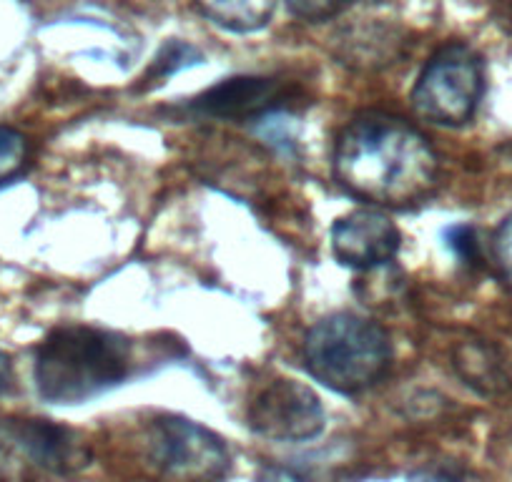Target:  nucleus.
Listing matches in <instances>:
<instances>
[{"mask_svg":"<svg viewBox=\"0 0 512 482\" xmlns=\"http://www.w3.org/2000/svg\"><path fill=\"white\" fill-rule=\"evenodd\" d=\"M437 151L417 126L382 111L359 113L334 146V176L354 199L410 206L437 184Z\"/></svg>","mask_w":512,"mask_h":482,"instance_id":"obj_1","label":"nucleus"},{"mask_svg":"<svg viewBox=\"0 0 512 482\" xmlns=\"http://www.w3.org/2000/svg\"><path fill=\"white\" fill-rule=\"evenodd\" d=\"M134 372V344L123 334L88 324H68L36 349L38 395L53 405H81L121 385Z\"/></svg>","mask_w":512,"mask_h":482,"instance_id":"obj_2","label":"nucleus"},{"mask_svg":"<svg viewBox=\"0 0 512 482\" xmlns=\"http://www.w3.org/2000/svg\"><path fill=\"white\" fill-rule=\"evenodd\" d=\"M304 367L324 387L357 395L377 385L392 365V342L377 322L352 312L329 314L307 332Z\"/></svg>","mask_w":512,"mask_h":482,"instance_id":"obj_3","label":"nucleus"},{"mask_svg":"<svg viewBox=\"0 0 512 482\" xmlns=\"http://www.w3.org/2000/svg\"><path fill=\"white\" fill-rule=\"evenodd\" d=\"M485 93V66L467 43H447L422 68L412 91L417 116L440 126H462Z\"/></svg>","mask_w":512,"mask_h":482,"instance_id":"obj_4","label":"nucleus"},{"mask_svg":"<svg viewBox=\"0 0 512 482\" xmlns=\"http://www.w3.org/2000/svg\"><path fill=\"white\" fill-rule=\"evenodd\" d=\"M86 462V447L68 427L48 420L0 417V477L68 475Z\"/></svg>","mask_w":512,"mask_h":482,"instance_id":"obj_5","label":"nucleus"},{"mask_svg":"<svg viewBox=\"0 0 512 482\" xmlns=\"http://www.w3.org/2000/svg\"><path fill=\"white\" fill-rule=\"evenodd\" d=\"M149 455L164 475L181 480H219L231 467L224 440L199 422L179 415H161L154 420Z\"/></svg>","mask_w":512,"mask_h":482,"instance_id":"obj_6","label":"nucleus"},{"mask_svg":"<svg viewBox=\"0 0 512 482\" xmlns=\"http://www.w3.org/2000/svg\"><path fill=\"white\" fill-rule=\"evenodd\" d=\"M254 432L279 442L312 440L324 427L322 400L302 382L277 377L256 390L246 407Z\"/></svg>","mask_w":512,"mask_h":482,"instance_id":"obj_7","label":"nucleus"},{"mask_svg":"<svg viewBox=\"0 0 512 482\" xmlns=\"http://www.w3.org/2000/svg\"><path fill=\"white\" fill-rule=\"evenodd\" d=\"M294 101V88L279 78L239 76L216 83L209 91L196 96L189 108L199 116L229 118V121H249L267 116Z\"/></svg>","mask_w":512,"mask_h":482,"instance_id":"obj_8","label":"nucleus"},{"mask_svg":"<svg viewBox=\"0 0 512 482\" xmlns=\"http://www.w3.org/2000/svg\"><path fill=\"white\" fill-rule=\"evenodd\" d=\"M334 257L354 269L390 262L400 249V229L377 209H357L332 226Z\"/></svg>","mask_w":512,"mask_h":482,"instance_id":"obj_9","label":"nucleus"},{"mask_svg":"<svg viewBox=\"0 0 512 482\" xmlns=\"http://www.w3.org/2000/svg\"><path fill=\"white\" fill-rule=\"evenodd\" d=\"M455 367L467 385L485 392V395L500 392L510 385L502 357L485 342L462 344L455 354Z\"/></svg>","mask_w":512,"mask_h":482,"instance_id":"obj_10","label":"nucleus"},{"mask_svg":"<svg viewBox=\"0 0 512 482\" xmlns=\"http://www.w3.org/2000/svg\"><path fill=\"white\" fill-rule=\"evenodd\" d=\"M277 0H196L206 18L234 33H251L267 26Z\"/></svg>","mask_w":512,"mask_h":482,"instance_id":"obj_11","label":"nucleus"},{"mask_svg":"<svg viewBox=\"0 0 512 482\" xmlns=\"http://www.w3.org/2000/svg\"><path fill=\"white\" fill-rule=\"evenodd\" d=\"M28 139L11 126H0V186L16 181L28 169Z\"/></svg>","mask_w":512,"mask_h":482,"instance_id":"obj_12","label":"nucleus"},{"mask_svg":"<svg viewBox=\"0 0 512 482\" xmlns=\"http://www.w3.org/2000/svg\"><path fill=\"white\" fill-rule=\"evenodd\" d=\"M362 0H284V6L304 21H329Z\"/></svg>","mask_w":512,"mask_h":482,"instance_id":"obj_13","label":"nucleus"},{"mask_svg":"<svg viewBox=\"0 0 512 482\" xmlns=\"http://www.w3.org/2000/svg\"><path fill=\"white\" fill-rule=\"evenodd\" d=\"M191 63H199V51H194V48L186 46V43L181 41H171L169 46L161 51V56L156 58L154 68H151L149 73V81L151 78L171 76V73L181 71V68L191 66Z\"/></svg>","mask_w":512,"mask_h":482,"instance_id":"obj_14","label":"nucleus"},{"mask_svg":"<svg viewBox=\"0 0 512 482\" xmlns=\"http://www.w3.org/2000/svg\"><path fill=\"white\" fill-rule=\"evenodd\" d=\"M492 254H495V267L500 272L502 282L512 289V214L507 216L495 231L492 239Z\"/></svg>","mask_w":512,"mask_h":482,"instance_id":"obj_15","label":"nucleus"},{"mask_svg":"<svg viewBox=\"0 0 512 482\" xmlns=\"http://www.w3.org/2000/svg\"><path fill=\"white\" fill-rule=\"evenodd\" d=\"M447 247L457 254L465 262H475V257L480 254V244H477V234L472 226L462 224V226H452L450 231L445 234Z\"/></svg>","mask_w":512,"mask_h":482,"instance_id":"obj_16","label":"nucleus"},{"mask_svg":"<svg viewBox=\"0 0 512 482\" xmlns=\"http://www.w3.org/2000/svg\"><path fill=\"white\" fill-rule=\"evenodd\" d=\"M13 382V367L11 357L6 352H0V392H6Z\"/></svg>","mask_w":512,"mask_h":482,"instance_id":"obj_17","label":"nucleus"}]
</instances>
